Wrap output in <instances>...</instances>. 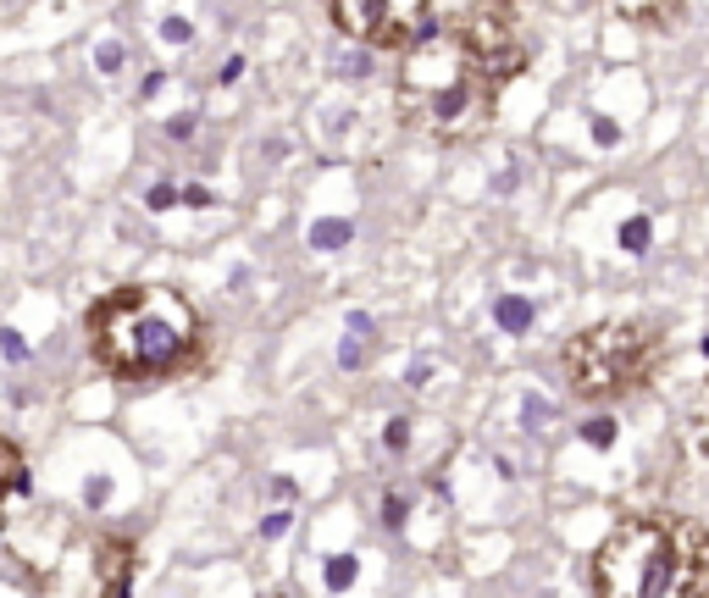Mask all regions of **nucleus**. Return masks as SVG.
Listing matches in <instances>:
<instances>
[{"mask_svg":"<svg viewBox=\"0 0 709 598\" xmlns=\"http://www.w3.org/2000/svg\"><path fill=\"white\" fill-rule=\"evenodd\" d=\"M200 344V316L167 283L111 288L89 311V349L117 377H161L178 371Z\"/></svg>","mask_w":709,"mask_h":598,"instance_id":"1","label":"nucleus"},{"mask_svg":"<svg viewBox=\"0 0 709 598\" xmlns=\"http://www.w3.org/2000/svg\"><path fill=\"white\" fill-rule=\"evenodd\" d=\"M383 521H388V527H405V499H399V493H388V499H383Z\"/></svg>","mask_w":709,"mask_h":598,"instance_id":"21","label":"nucleus"},{"mask_svg":"<svg viewBox=\"0 0 709 598\" xmlns=\"http://www.w3.org/2000/svg\"><path fill=\"white\" fill-rule=\"evenodd\" d=\"M355 239V228H349L344 216L338 222H311V250H338V244Z\"/></svg>","mask_w":709,"mask_h":598,"instance_id":"11","label":"nucleus"},{"mask_svg":"<svg viewBox=\"0 0 709 598\" xmlns=\"http://www.w3.org/2000/svg\"><path fill=\"white\" fill-rule=\"evenodd\" d=\"M133 593V543L100 538L95 543V598H128Z\"/></svg>","mask_w":709,"mask_h":598,"instance_id":"7","label":"nucleus"},{"mask_svg":"<svg viewBox=\"0 0 709 598\" xmlns=\"http://www.w3.org/2000/svg\"><path fill=\"white\" fill-rule=\"evenodd\" d=\"M172 200H178V189H172V183H156V189L145 194V205H150V211H167Z\"/></svg>","mask_w":709,"mask_h":598,"instance_id":"19","label":"nucleus"},{"mask_svg":"<svg viewBox=\"0 0 709 598\" xmlns=\"http://www.w3.org/2000/svg\"><path fill=\"white\" fill-rule=\"evenodd\" d=\"M704 532L671 515H626L593 549V598H687L698 587Z\"/></svg>","mask_w":709,"mask_h":598,"instance_id":"2","label":"nucleus"},{"mask_svg":"<svg viewBox=\"0 0 709 598\" xmlns=\"http://www.w3.org/2000/svg\"><path fill=\"white\" fill-rule=\"evenodd\" d=\"M565 377L582 399H615L649 383L660 366V333L649 322H599L582 327L560 355Z\"/></svg>","mask_w":709,"mask_h":598,"instance_id":"4","label":"nucleus"},{"mask_svg":"<svg viewBox=\"0 0 709 598\" xmlns=\"http://www.w3.org/2000/svg\"><path fill=\"white\" fill-rule=\"evenodd\" d=\"M626 17L632 23H682V6H626Z\"/></svg>","mask_w":709,"mask_h":598,"instance_id":"13","label":"nucleus"},{"mask_svg":"<svg viewBox=\"0 0 709 598\" xmlns=\"http://www.w3.org/2000/svg\"><path fill=\"white\" fill-rule=\"evenodd\" d=\"M12 493H28V466H23V449L0 432V504Z\"/></svg>","mask_w":709,"mask_h":598,"instance_id":"8","label":"nucleus"},{"mask_svg":"<svg viewBox=\"0 0 709 598\" xmlns=\"http://www.w3.org/2000/svg\"><path fill=\"white\" fill-rule=\"evenodd\" d=\"M493 322L505 327V333H527V327L538 322V311H532L527 294H505L499 305H493Z\"/></svg>","mask_w":709,"mask_h":598,"instance_id":"9","label":"nucleus"},{"mask_svg":"<svg viewBox=\"0 0 709 598\" xmlns=\"http://www.w3.org/2000/svg\"><path fill=\"white\" fill-rule=\"evenodd\" d=\"M183 200H189V205H211V189H200V183H189V189H183Z\"/></svg>","mask_w":709,"mask_h":598,"instance_id":"25","label":"nucleus"},{"mask_svg":"<svg viewBox=\"0 0 709 598\" xmlns=\"http://www.w3.org/2000/svg\"><path fill=\"white\" fill-rule=\"evenodd\" d=\"M167 133H172V139H189V133H194V117H189V111H183V117H172Z\"/></svg>","mask_w":709,"mask_h":598,"instance_id":"24","label":"nucleus"},{"mask_svg":"<svg viewBox=\"0 0 709 598\" xmlns=\"http://www.w3.org/2000/svg\"><path fill=\"white\" fill-rule=\"evenodd\" d=\"M383 449H388V455H405V449H410V421L405 416H394L383 427Z\"/></svg>","mask_w":709,"mask_h":598,"instance_id":"15","label":"nucleus"},{"mask_svg":"<svg viewBox=\"0 0 709 598\" xmlns=\"http://www.w3.org/2000/svg\"><path fill=\"white\" fill-rule=\"evenodd\" d=\"M327 17H333V28L344 39H355V45L399 50V56L433 34V6H427V0H338Z\"/></svg>","mask_w":709,"mask_h":598,"instance_id":"6","label":"nucleus"},{"mask_svg":"<svg viewBox=\"0 0 709 598\" xmlns=\"http://www.w3.org/2000/svg\"><path fill=\"white\" fill-rule=\"evenodd\" d=\"M582 443H588V449H610V443H615V416L588 421V427H582Z\"/></svg>","mask_w":709,"mask_h":598,"instance_id":"14","label":"nucleus"},{"mask_svg":"<svg viewBox=\"0 0 709 598\" xmlns=\"http://www.w3.org/2000/svg\"><path fill=\"white\" fill-rule=\"evenodd\" d=\"M161 34H167V45H189L194 28H189V17H167V23H161Z\"/></svg>","mask_w":709,"mask_h":598,"instance_id":"18","label":"nucleus"},{"mask_svg":"<svg viewBox=\"0 0 709 598\" xmlns=\"http://www.w3.org/2000/svg\"><path fill=\"white\" fill-rule=\"evenodd\" d=\"M355 571H361V560H355V554H327V565H322L327 593H349V587H355Z\"/></svg>","mask_w":709,"mask_h":598,"instance_id":"10","label":"nucleus"},{"mask_svg":"<svg viewBox=\"0 0 709 598\" xmlns=\"http://www.w3.org/2000/svg\"><path fill=\"white\" fill-rule=\"evenodd\" d=\"M649 239H654V228H649V216H626V222H621V250H626V255H637V250H649Z\"/></svg>","mask_w":709,"mask_h":598,"instance_id":"12","label":"nucleus"},{"mask_svg":"<svg viewBox=\"0 0 709 598\" xmlns=\"http://www.w3.org/2000/svg\"><path fill=\"white\" fill-rule=\"evenodd\" d=\"M0 355L6 360H28V338L17 327H0Z\"/></svg>","mask_w":709,"mask_h":598,"instance_id":"17","label":"nucleus"},{"mask_svg":"<svg viewBox=\"0 0 709 598\" xmlns=\"http://www.w3.org/2000/svg\"><path fill=\"white\" fill-rule=\"evenodd\" d=\"M399 111L433 139H471L493 117V84L471 67V56L455 39L433 28L399 61Z\"/></svg>","mask_w":709,"mask_h":598,"instance_id":"3","label":"nucleus"},{"mask_svg":"<svg viewBox=\"0 0 709 598\" xmlns=\"http://www.w3.org/2000/svg\"><path fill=\"white\" fill-rule=\"evenodd\" d=\"M593 139H599V144H615V139H621V128H615L610 117H593Z\"/></svg>","mask_w":709,"mask_h":598,"instance_id":"23","label":"nucleus"},{"mask_svg":"<svg viewBox=\"0 0 709 598\" xmlns=\"http://www.w3.org/2000/svg\"><path fill=\"white\" fill-rule=\"evenodd\" d=\"M433 28L444 39H455L471 56V67L488 78V84H505L527 67V39L516 28V12L505 6H482V0H466V6H433Z\"/></svg>","mask_w":709,"mask_h":598,"instance_id":"5","label":"nucleus"},{"mask_svg":"<svg viewBox=\"0 0 709 598\" xmlns=\"http://www.w3.org/2000/svg\"><path fill=\"white\" fill-rule=\"evenodd\" d=\"M95 61H100V72H122V45H100Z\"/></svg>","mask_w":709,"mask_h":598,"instance_id":"22","label":"nucleus"},{"mask_svg":"<svg viewBox=\"0 0 709 598\" xmlns=\"http://www.w3.org/2000/svg\"><path fill=\"white\" fill-rule=\"evenodd\" d=\"M338 366H344V371H361V366H366V338L349 333L344 344H338Z\"/></svg>","mask_w":709,"mask_h":598,"instance_id":"16","label":"nucleus"},{"mask_svg":"<svg viewBox=\"0 0 709 598\" xmlns=\"http://www.w3.org/2000/svg\"><path fill=\"white\" fill-rule=\"evenodd\" d=\"M161 84H167V72H150V78H145V89H139V95H145V100H156V89Z\"/></svg>","mask_w":709,"mask_h":598,"instance_id":"26","label":"nucleus"},{"mask_svg":"<svg viewBox=\"0 0 709 598\" xmlns=\"http://www.w3.org/2000/svg\"><path fill=\"white\" fill-rule=\"evenodd\" d=\"M294 527V515H283V510H272L266 515V527H261V538H283V532Z\"/></svg>","mask_w":709,"mask_h":598,"instance_id":"20","label":"nucleus"},{"mask_svg":"<svg viewBox=\"0 0 709 598\" xmlns=\"http://www.w3.org/2000/svg\"><path fill=\"white\" fill-rule=\"evenodd\" d=\"M687 598H709V582H698V587H693V593H687Z\"/></svg>","mask_w":709,"mask_h":598,"instance_id":"27","label":"nucleus"}]
</instances>
